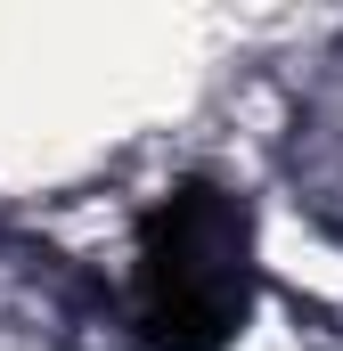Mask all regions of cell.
<instances>
[{"label":"cell","mask_w":343,"mask_h":351,"mask_svg":"<svg viewBox=\"0 0 343 351\" xmlns=\"http://www.w3.org/2000/svg\"><path fill=\"white\" fill-rule=\"evenodd\" d=\"M246 311V221L221 196L164 204L147 237V335L164 351H213Z\"/></svg>","instance_id":"1"}]
</instances>
